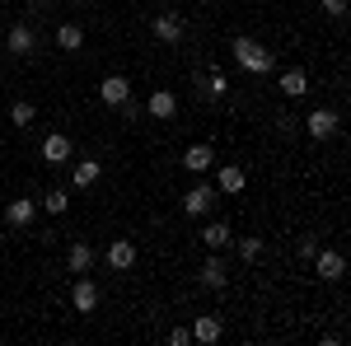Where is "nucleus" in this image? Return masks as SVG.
Wrapping results in <instances>:
<instances>
[{
    "label": "nucleus",
    "instance_id": "1",
    "mask_svg": "<svg viewBox=\"0 0 351 346\" xmlns=\"http://www.w3.org/2000/svg\"><path fill=\"white\" fill-rule=\"evenodd\" d=\"M230 52H234V66L248 71V75H271V71H276V52H267V47L253 42V38H234Z\"/></svg>",
    "mask_w": 351,
    "mask_h": 346
},
{
    "label": "nucleus",
    "instance_id": "2",
    "mask_svg": "<svg viewBox=\"0 0 351 346\" xmlns=\"http://www.w3.org/2000/svg\"><path fill=\"white\" fill-rule=\"evenodd\" d=\"M337 127H342V117H337L332 108H314V112L304 117V132L314 136V140H332V136H337Z\"/></svg>",
    "mask_w": 351,
    "mask_h": 346
},
{
    "label": "nucleus",
    "instance_id": "3",
    "mask_svg": "<svg viewBox=\"0 0 351 346\" xmlns=\"http://www.w3.org/2000/svg\"><path fill=\"white\" fill-rule=\"evenodd\" d=\"M314 271H319L324 281H342V276H347V258H342L337 248H319V253H314Z\"/></svg>",
    "mask_w": 351,
    "mask_h": 346
},
{
    "label": "nucleus",
    "instance_id": "4",
    "mask_svg": "<svg viewBox=\"0 0 351 346\" xmlns=\"http://www.w3.org/2000/svg\"><path fill=\"white\" fill-rule=\"evenodd\" d=\"M211 206H216V187L211 183H192L188 197H183V211L188 215H211Z\"/></svg>",
    "mask_w": 351,
    "mask_h": 346
},
{
    "label": "nucleus",
    "instance_id": "5",
    "mask_svg": "<svg viewBox=\"0 0 351 346\" xmlns=\"http://www.w3.org/2000/svg\"><path fill=\"white\" fill-rule=\"evenodd\" d=\"M99 99L108 108H122L132 99V80H127V75H104V80H99Z\"/></svg>",
    "mask_w": 351,
    "mask_h": 346
},
{
    "label": "nucleus",
    "instance_id": "6",
    "mask_svg": "<svg viewBox=\"0 0 351 346\" xmlns=\"http://www.w3.org/2000/svg\"><path fill=\"white\" fill-rule=\"evenodd\" d=\"M94 262H99V253H94L89 243H71V253H66V271H71V276H89Z\"/></svg>",
    "mask_w": 351,
    "mask_h": 346
},
{
    "label": "nucleus",
    "instance_id": "7",
    "mask_svg": "<svg viewBox=\"0 0 351 346\" xmlns=\"http://www.w3.org/2000/svg\"><path fill=\"white\" fill-rule=\"evenodd\" d=\"M33 47H38V33L28 24H14L10 33H5V52H14V56H33Z\"/></svg>",
    "mask_w": 351,
    "mask_h": 346
},
{
    "label": "nucleus",
    "instance_id": "8",
    "mask_svg": "<svg viewBox=\"0 0 351 346\" xmlns=\"http://www.w3.org/2000/svg\"><path fill=\"white\" fill-rule=\"evenodd\" d=\"M211 164H216V150H211L206 140L188 145V155H183V169H188V173H211Z\"/></svg>",
    "mask_w": 351,
    "mask_h": 346
},
{
    "label": "nucleus",
    "instance_id": "9",
    "mask_svg": "<svg viewBox=\"0 0 351 346\" xmlns=\"http://www.w3.org/2000/svg\"><path fill=\"white\" fill-rule=\"evenodd\" d=\"M71 155H75V145H71V136L52 132L47 140H43V160H47V164H71Z\"/></svg>",
    "mask_w": 351,
    "mask_h": 346
},
{
    "label": "nucleus",
    "instance_id": "10",
    "mask_svg": "<svg viewBox=\"0 0 351 346\" xmlns=\"http://www.w3.org/2000/svg\"><path fill=\"white\" fill-rule=\"evenodd\" d=\"M71 304H75L80 314H94V309H99V286H94L89 276H80V281L71 286Z\"/></svg>",
    "mask_w": 351,
    "mask_h": 346
},
{
    "label": "nucleus",
    "instance_id": "11",
    "mask_svg": "<svg viewBox=\"0 0 351 346\" xmlns=\"http://www.w3.org/2000/svg\"><path fill=\"white\" fill-rule=\"evenodd\" d=\"M108 267L112 271H132L136 267V243L132 239H112L108 243Z\"/></svg>",
    "mask_w": 351,
    "mask_h": 346
},
{
    "label": "nucleus",
    "instance_id": "12",
    "mask_svg": "<svg viewBox=\"0 0 351 346\" xmlns=\"http://www.w3.org/2000/svg\"><path fill=\"white\" fill-rule=\"evenodd\" d=\"M155 38H160V42H178V38H183V14H173V10H169V14H155Z\"/></svg>",
    "mask_w": 351,
    "mask_h": 346
},
{
    "label": "nucleus",
    "instance_id": "13",
    "mask_svg": "<svg viewBox=\"0 0 351 346\" xmlns=\"http://www.w3.org/2000/svg\"><path fill=\"white\" fill-rule=\"evenodd\" d=\"M145 112H150V117H160V122H169V117L178 112V94H173V89H155V94H150V103H145Z\"/></svg>",
    "mask_w": 351,
    "mask_h": 346
},
{
    "label": "nucleus",
    "instance_id": "14",
    "mask_svg": "<svg viewBox=\"0 0 351 346\" xmlns=\"http://www.w3.org/2000/svg\"><path fill=\"white\" fill-rule=\"evenodd\" d=\"M243 183H248V173H243L239 164H220V173H216V192H243Z\"/></svg>",
    "mask_w": 351,
    "mask_h": 346
},
{
    "label": "nucleus",
    "instance_id": "15",
    "mask_svg": "<svg viewBox=\"0 0 351 346\" xmlns=\"http://www.w3.org/2000/svg\"><path fill=\"white\" fill-rule=\"evenodd\" d=\"M220 332H225V323L216 314H202V319L192 323V342H220Z\"/></svg>",
    "mask_w": 351,
    "mask_h": 346
},
{
    "label": "nucleus",
    "instance_id": "16",
    "mask_svg": "<svg viewBox=\"0 0 351 346\" xmlns=\"http://www.w3.org/2000/svg\"><path fill=\"white\" fill-rule=\"evenodd\" d=\"M225 281H230V271H225V262L211 253L206 267H202V286H206V291H225Z\"/></svg>",
    "mask_w": 351,
    "mask_h": 346
},
{
    "label": "nucleus",
    "instance_id": "17",
    "mask_svg": "<svg viewBox=\"0 0 351 346\" xmlns=\"http://www.w3.org/2000/svg\"><path fill=\"white\" fill-rule=\"evenodd\" d=\"M230 239H234V234H230V225H225V220H211V225L202 230V243H206V253H220V248H225Z\"/></svg>",
    "mask_w": 351,
    "mask_h": 346
},
{
    "label": "nucleus",
    "instance_id": "18",
    "mask_svg": "<svg viewBox=\"0 0 351 346\" xmlns=\"http://www.w3.org/2000/svg\"><path fill=\"white\" fill-rule=\"evenodd\" d=\"M33 215H38V201H28V197H19V201H10V206H5V220H10V225H33Z\"/></svg>",
    "mask_w": 351,
    "mask_h": 346
},
{
    "label": "nucleus",
    "instance_id": "19",
    "mask_svg": "<svg viewBox=\"0 0 351 346\" xmlns=\"http://www.w3.org/2000/svg\"><path fill=\"white\" fill-rule=\"evenodd\" d=\"M56 47H61V52H80L84 47V28L80 24H61L56 28Z\"/></svg>",
    "mask_w": 351,
    "mask_h": 346
},
{
    "label": "nucleus",
    "instance_id": "20",
    "mask_svg": "<svg viewBox=\"0 0 351 346\" xmlns=\"http://www.w3.org/2000/svg\"><path fill=\"white\" fill-rule=\"evenodd\" d=\"M281 94H286V99L309 94V75H304V71H286V75H281Z\"/></svg>",
    "mask_w": 351,
    "mask_h": 346
},
{
    "label": "nucleus",
    "instance_id": "21",
    "mask_svg": "<svg viewBox=\"0 0 351 346\" xmlns=\"http://www.w3.org/2000/svg\"><path fill=\"white\" fill-rule=\"evenodd\" d=\"M43 211H47V215H66V211H71V192L52 187V192L43 197Z\"/></svg>",
    "mask_w": 351,
    "mask_h": 346
},
{
    "label": "nucleus",
    "instance_id": "22",
    "mask_svg": "<svg viewBox=\"0 0 351 346\" xmlns=\"http://www.w3.org/2000/svg\"><path fill=\"white\" fill-rule=\"evenodd\" d=\"M71 178H75V187H94V183H99V160H80Z\"/></svg>",
    "mask_w": 351,
    "mask_h": 346
},
{
    "label": "nucleus",
    "instance_id": "23",
    "mask_svg": "<svg viewBox=\"0 0 351 346\" xmlns=\"http://www.w3.org/2000/svg\"><path fill=\"white\" fill-rule=\"evenodd\" d=\"M33 117H38V112H33V103H24V99H19V103L10 108V122H14V127H28Z\"/></svg>",
    "mask_w": 351,
    "mask_h": 346
},
{
    "label": "nucleus",
    "instance_id": "24",
    "mask_svg": "<svg viewBox=\"0 0 351 346\" xmlns=\"http://www.w3.org/2000/svg\"><path fill=\"white\" fill-rule=\"evenodd\" d=\"M225 89H230V80H225L220 71H211V75H206V99H225Z\"/></svg>",
    "mask_w": 351,
    "mask_h": 346
},
{
    "label": "nucleus",
    "instance_id": "25",
    "mask_svg": "<svg viewBox=\"0 0 351 346\" xmlns=\"http://www.w3.org/2000/svg\"><path fill=\"white\" fill-rule=\"evenodd\" d=\"M239 258L243 262H258L263 258V239H239Z\"/></svg>",
    "mask_w": 351,
    "mask_h": 346
},
{
    "label": "nucleus",
    "instance_id": "26",
    "mask_svg": "<svg viewBox=\"0 0 351 346\" xmlns=\"http://www.w3.org/2000/svg\"><path fill=\"white\" fill-rule=\"evenodd\" d=\"M169 346H192V328H173L169 332Z\"/></svg>",
    "mask_w": 351,
    "mask_h": 346
},
{
    "label": "nucleus",
    "instance_id": "27",
    "mask_svg": "<svg viewBox=\"0 0 351 346\" xmlns=\"http://www.w3.org/2000/svg\"><path fill=\"white\" fill-rule=\"evenodd\" d=\"M324 14H332V19H342V14H347V0H324Z\"/></svg>",
    "mask_w": 351,
    "mask_h": 346
},
{
    "label": "nucleus",
    "instance_id": "28",
    "mask_svg": "<svg viewBox=\"0 0 351 346\" xmlns=\"http://www.w3.org/2000/svg\"><path fill=\"white\" fill-rule=\"evenodd\" d=\"M314 253H319V239H314V234H304V239H300V258H314Z\"/></svg>",
    "mask_w": 351,
    "mask_h": 346
},
{
    "label": "nucleus",
    "instance_id": "29",
    "mask_svg": "<svg viewBox=\"0 0 351 346\" xmlns=\"http://www.w3.org/2000/svg\"><path fill=\"white\" fill-rule=\"evenodd\" d=\"M80 5H89V0H80Z\"/></svg>",
    "mask_w": 351,
    "mask_h": 346
}]
</instances>
